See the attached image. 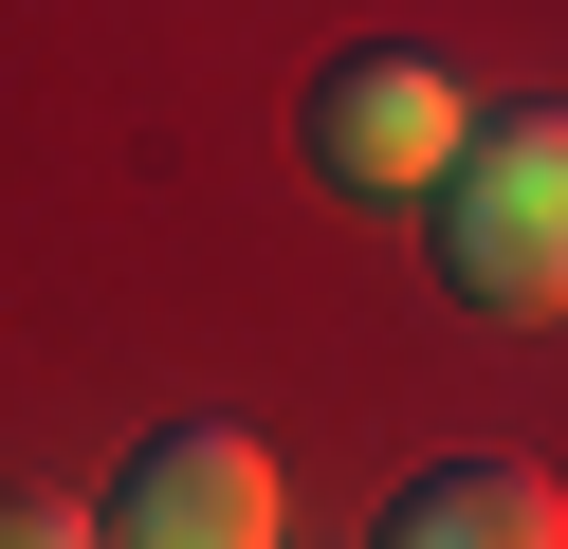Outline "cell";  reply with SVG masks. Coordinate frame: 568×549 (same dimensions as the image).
Listing matches in <instances>:
<instances>
[{
  "mask_svg": "<svg viewBox=\"0 0 568 549\" xmlns=\"http://www.w3.org/2000/svg\"><path fill=\"white\" fill-rule=\"evenodd\" d=\"M440 275L477 312H568V110H495L440 165Z\"/></svg>",
  "mask_w": 568,
  "mask_h": 549,
  "instance_id": "cell-1",
  "label": "cell"
},
{
  "mask_svg": "<svg viewBox=\"0 0 568 549\" xmlns=\"http://www.w3.org/2000/svg\"><path fill=\"white\" fill-rule=\"evenodd\" d=\"M458 146H477V92H458L440 55H404V37H367V55L312 73V165H331L348 202H440Z\"/></svg>",
  "mask_w": 568,
  "mask_h": 549,
  "instance_id": "cell-2",
  "label": "cell"
},
{
  "mask_svg": "<svg viewBox=\"0 0 568 549\" xmlns=\"http://www.w3.org/2000/svg\"><path fill=\"white\" fill-rule=\"evenodd\" d=\"M275 531V458L239 421H184L129 458V549H257Z\"/></svg>",
  "mask_w": 568,
  "mask_h": 549,
  "instance_id": "cell-3",
  "label": "cell"
},
{
  "mask_svg": "<svg viewBox=\"0 0 568 549\" xmlns=\"http://www.w3.org/2000/svg\"><path fill=\"white\" fill-rule=\"evenodd\" d=\"M568 495L531 458H422L404 495H385V549H550Z\"/></svg>",
  "mask_w": 568,
  "mask_h": 549,
  "instance_id": "cell-4",
  "label": "cell"
},
{
  "mask_svg": "<svg viewBox=\"0 0 568 549\" xmlns=\"http://www.w3.org/2000/svg\"><path fill=\"white\" fill-rule=\"evenodd\" d=\"M55 531H92L74 495H0V549H55Z\"/></svg>",
  "mask_w": 568,
  "mask_h": 549,
  "instance_id": "cell-5",
  "label": "cell"
}]
</instances>
